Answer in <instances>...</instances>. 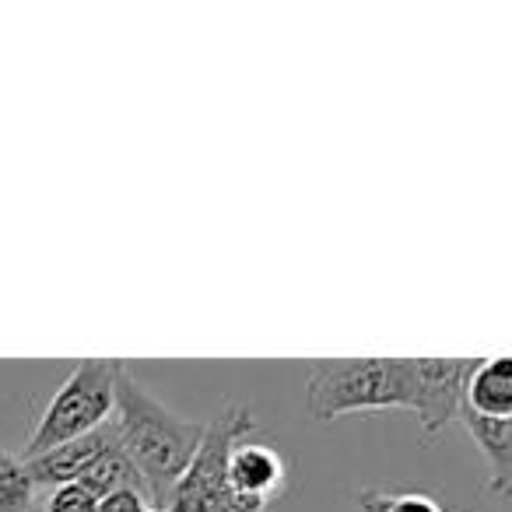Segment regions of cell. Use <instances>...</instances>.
Returning a JSON list of instances; mask_svg holds the SVG:
<instances>
[{"instance_id": "cell-1", "label": "cell", "mask_w": 512, "mask_h": 512, "mask_svg": "<svg viewBox=\"0 0 512 512\" xmlns=\"http://www.w3.org/2000/svg\"><path fill=\"white\" fill-rule=\"evenodd\" d=\"M116 442L141 470L148 484L151 509H169L172 491L190 470L193 456L207 435V421L179 418L165 407L155 393H148L123 365L116 379V414H113Z\"/></svg>"}, {"instance_id": "cell-2", "label": "cell", "mask_w": 512, "mask_h": 512, "mask_svg": "<svg viewBox=\"0 0 512 512\" xmlns=\"http://www.w3.org/2000/svg\"><path fill=\"white\" fill-rule=\"evenodd\" d=\"M306 407L316 421H337L358 411L414 414L411 358H323L306 379Z\"/></svg>"}, {"instance_id": "cell-3", "label": "cell", "mask_w": 512, "mask_h": 512, "mask_svg": "<svg viewBox=\"0 0 512 512\" xmlns=\"http://www.w3.org/2000/svg\"><path fill=\"white\" fill-rule=\"evenodd\" d=\"M120 372L123 362H113V358H85V362L74 365L71 376L50 397L46 411L36 418V428L25 439L22 460L50 453L64 442H74L109 425L116 414V379H120Z\"/></svg>"}, {"instance_id": "cell-4", "label": "cell", "mask_w": 512, "mask_h": 512, "mask_svg": "<svg viewBox=\"0 0 512 512\" xmlns=\"http://www.w3.org/2000/svg\"><path fill=\"white\" fill-rule=\"evenodd\" d=\"M256 428H260V421L242 404L225 407L218 418L207 421L200 453L193 456L190 470L172 491L169 512H267L264 505L239 498L228 484V456Z\"/></svg>"}, {"instance_id": "cell-5", "label": "cell", "mask_w": 512, "mask_h": 512, "mask_svg": "<svg viewBox=\"0 0 512 512\" xmlns=\"http://www.w3.org/2000/svg\"><path fill=\"white\" fill-rule=\"evenodd\" d=\"M477 358H411L414 372V418L425 435H442L460 418L467 379Z\"/></svg>"}, {"instance_id": "cell-6", "label": "cell", "mask_w": 512, "mask_h": 512, "mask_svg": "<svg viewBox=\"0 0 512 512\" xmlns=\"http://www.w3.org/2000/svg\"><path fill=\"white\" fill-rule=\"evenodd\" d=\"M228 484L239 498L267 509L288 488V463L278 449L239 442L228 456Z\"/></svg>"}, {"instance_id": "cell-7", "label": "cell", "mask_w": 512, "mask_h": 512, "mask_svg": "<svg viewBox=\"0 0 512 512\" xmlns=\"http://www.w3.org/2000/svg\"><path fill=\"white\" fill-rule=\"evenodd\" d=\"M113 442H116V428H113V421H109V425H102L99 432L81 435V439H74V442H64V446L32 456V460H25V463H29V474H32V481H36V488L53 491V488H60V484L81 481V474H85V470L92 467Z\"/></svg>"}, {"instance_id": "cell-8", "label": "cell", "mask_w": 512, "mask_h": 512, "mask_svg": "<svg viewBox=\"0 0 512 512\" xmlns=\"http://www.w3.org/2000/svg\"><path fill=\"white\" fill-rule=\"evenodd\" d=\"M463 407L477 418L512 421V355L477 358L467 379Z\"/></svg>"}, {"instance_id": "cell-9", "label": "cell", "mask_w": 512, "mask_h": 512, "mask_svg": "<svg viewBox=\"0 0 512 512\" xmlns=\"http://www.w3.org/2000/svg\"><path fill=\"white\" fill-rule=\"evenodd\" d=\"M460 421L488 463V491L512 502V421L477 418L467 407H460Z\"/></svg>"}, {"instance_id": "cell-10", "label": "cell", "mask_w": 512, "mask_h": 512, "mask_svg": "<svg viewBox=\"0 0 512 512\" xmlns=\"http://www.w3.org/2000/svg\"><path fill=\"white\" fill-rule=\"evenodd\" d=\"M78 484H85V488L99 498L113 495V491H127V488L148 495V484H144L141 470L130 463V456L120 449V442H113V446H109L106 453H102L99 460L81 474ZM148 502H151V495H148Z\"/></svg>"}, {"instance_id": "cell-11", "label": "cell", "mask_w": 512, "mask_h": 512, "mask_svg": "<svg viewBox=\"0 0 512 512\" xmlns=\"http://www.w3.org/2000/svg\"><path fill=\"white\" fill-rule=\"evenodd\" d=\"M36 481L29 463L18 453L0 449V512H32L36 509Z\"/></svg>"}, {"instance_id": "cell-12", "label": "cell", "mask_w": 512, "mask_h": 512, "mask_svg": "<svg viewBox=\"0 0 512 512\" xmlns=\"http://www.w3.org/2000/svg\"><path fill=\"white\" fill-rule=\"evenodd\" d=\"M358 505L362 512H439L435 498L418 495V491H407V495H397V491H362L358 495Z\"/></svg>"}, {"instance_id": "cell-13", "label": "cell", "mask_w": 512, "mask_h": 512, "mask_svg": "<svg viewBox=\"0 0 512 512\" xmlns=\"http://www.w3.org/2000/svg\"><path fill=\"white\" fill-rule=\"evenodd\" d=\"M43 512H99V495L85 488V484H60L46 495V502L39 505Z\"/></svg>"}, {"instance_id": "cell-14", "label": "cell", "mask_w": 512, "mask_h": 512, "mask_svg": "<svg viewBox=\"0 0 512 512\" xmlns=\"http://www.w3.org/2000/svg\"><path fill=\"white\" fill-rule=\"evenodd\" d=\"M151 502L141 491H113V495L99 498V512H148Z\"/></svg>"}, {"instance_id": "cell-15", "label": "cell", "mask_w": 512, "mask_h": 512, "mask_svg": "<svg viewBox=\"0 0 512 512\" xmlns=\"http://www.w3.org/2000/svg\"><path fill=\"white\" fill-rule=\"evenodd\" d=\"M148 512H169V509H148Z\"/></svg>"}, {"instance_id": "cell-16", "label": "cell", "mask_w": 512, "mask_h": 512, "mask_svg": "<svg viewBox=\"0 0 512 512\" xmlns=\"http://www.w3.org/2000/svg\"><path fill=\"white\" fill-rule=\"evenodd\" d=\"M32 512H43V509H39V505H36V509H32Z\"/></svg>"}]
</instances>
